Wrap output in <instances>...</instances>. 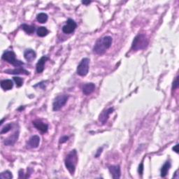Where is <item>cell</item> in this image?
Segmentation results:
<instances>
[{
    "label": "cell",
    "instance_id": "cell-6",
    "mask_svg": "<svg viewBox=\"0 0 179 179\" xmlns=\"http://www.w3.org/2000/svg\"><path fill=\"white\" fill-rule=\"evenodd\" d=\"M90 59L88 58H83L77 67V74L80 76H85L89 71Z\"/></svg>",
    "mask_w": 179,
    "mask_h": 179
},
{
    "label": "cell",
    "instance_id": "cell-22",
    "mask_svg": "<svg viewBox=\"0 0 179 179\" xmlns=\"http://www.w3.org/2000/svg\"><path fill=\"white\" fill-rule=\"evenodd\" d=\"M13 178L12 173L9 171H6V172H2L1 174H0V178L2 179H11Z\"/></svg>",
    "mask_w": 179,
    "mask_h": 179
},
{
    "label": "cell",
    "instance_id": "cell-5",
    "mask_svg": "<svg viewBox=\"0 0 179 179\" xmlns=\"http://www.w3.org/2000/svg\"><path fill=\"white\" fill-rule=\"evenodd\" d=\"M69 99V96L67 95H59L54 100L53 104V109L55 111L60 110L63 106L66 104Z\"/></svg>",
    "mask_w": 179,
    "mask_h": 179
},
{
    "label": "cell",
    "instance_id": "cell-25",
    "mask_svg": "<svg viewBox=\"0 0 179 179\" xmlns=\"http://www.w3.org/2000/svg\"><path fill=\"white\" fill-rule=\"evenodd\" d=\"M178 76L176 77V79H175L173 83V90H175L176 88H178Z\"/></svg>",
    "mask_w": 179,
    "mask_h": 179
},
{
    "label": "cell",
    "instance_id": "cell-28",
    "mask_svg": "<svg viewBox=\"0 0 179 179\" xmlns=\"http://www.w3.org/2000/svg\"><path fill=\"white\" fill-rule=\"evenodd\" d=\"M102 150H103V148L102 147V148H100L97 150V153H96L95 157H99L100 156V155L102 154Z\"/></svg>",
    "mask_w": 179,
    "mask_h": 179
},
{
    "label": "cell",
    "instance_id": "cell-12",
    "mask_svg": "<svg viewBox=\"0 0 179 179\" xmlns=\"http://www.w3.org/2000/svg\"><path fill=\"white\" fill-rule=\"evenodd\" d=\"M33 124L38 130L41 131V132H43V133H46V132H47L48 131V124L43 123V122H41L40 120H36L35 122H33Z\"/></svg>",
    "mask_w": 179,
    "mask_h": 179
},
{
    "label": "cell",
    "instance_id": "cell-24",
    "mask_svg": "<svg viewBox=\"0 0 179 179\" xmlns=\"http://www.w3.org/2000/svg\"><path fill=\"white\" fill-rule=\"evenodd\" d=\"M11 128H12V125L11 124H7V125H6L4 127V128H3L2 129V131H1V134H3L4 133H7L8 132H9L10 130L11 129Z\"/></svg>",
    "mask_w": 179,
    "mask_h": 179
},
{
    "label": "cell",
    "instance_id": "cell-2",
    "mask_svg": "<svg viewBox=\"0 0 179 179\" xmlns=\"http://www.w3.org/2000/svg\"><path fill=\"white\" fill-rule=\"evenodd\" d=\"M77 162H78L77 152L76 150H73L67 155L65 161H64L65 167L71 175H74V173L75 172Z\"/></svg>",
    "mask_w": 179,
    "mask_h": 179
},
{
    "label": "cell",
    "instance_id": "cell-21",
    "mask_svg": "<svg viewBox=\"0 0 179 179\" xmlns=\"http://www.w3.org/2000/svg\"><path fill=\"white\" fill-rule=\"evenodd\" d=\"M37 34L39 37H43L48 34V30L46 29L45 27H39L37 30Z\"/></svg>",
    "mask_w": 179,
    "mask_h": 179
},
{
    "label": "cell",
    "instance_id": "cell-8",
    "mask_svg": "<svg viewBox=\"0 0 179 179\" xmlns=\"http://www.w3.org/2000/svg\"><path fill=\"white\" fill-rule=\"evenodd\" d=\"M114 109L113 108H109L108 109H106L105 111H104L103 112L100 114L99 120L103 124H104L106 122H107L108 118H109V116L111 113L113 112Z\"/></svg>",
    "mask_w": 179,
    "mask_h": 179
},
{
    "label": "cell",
    "instance_id": "cell-16",
    "mask_svg": "<svg viewBox=\"0 0 179 179\" xmlns=\"http://www.w3.org/2000/svg\"><path fill=\"white\" fill-rule=\"evenodd\" d=\"M5 73L9 74H25L29 75L30 72L22 68H16L15 69H8L5 71Z\"/></svg>",
    "mask_w": 179,
    "mask_h": 179
},
{
    "label": "cell",
    "instance_id": "cell-13",
    "mask_svg": "<svg viewBox=\"0 0 179 179\" xmlns=\"http://www.w3.org/2000/svg\"><path fill=\"white\" fill-rule=\"evenodd\" d=\"M48 59V58L47 56H43L39 59V60L38 61L37 64V67H36L37 73H41V72H43L44 70V67H45L46 62L47 61Z\"/></svg>",
    "mask_w": 179,
    "mask_h": 179
},
{
    "label": "cell",
    "instance_id": "cell-11",
    "mask_svg": "<svg viewBox=\"0 0 179 179\" xmlns=\"http://www.w3.org/2000/svg\"><path fill=\"white\" fill-rule=\"evenodd\" d=\"M19 136V132H15L14 134L8 137L6 139H5L4 144L6 146H13L15 144V143L18 141Z\"/></svg>",
    "mask_w": 179,
    "mask_h": 179
},
{
    "label": "cell",
    "instance_id": "cell-20",
    "mask_svg": "<svg viewBox=\"0 0 179 179\" xmlns=\"http://www.w3.org/2000/svg\"><path fill=\"white\" fill-rule=\"evenodd\" d=\"M37 20L39 22L45 23L48 20V15L45 13H40L37 15Z\"/></svg>",
    "mask_w": 179,
    "mask_h": 179
},
{
    "label": "cell",
    "instance_id": "cell-9",
    "mask_svg": "<svg viewBox=\"0 0 179 179\" xmlns=\"http://www.w3.org/2000/svg\"><path fill=\"white\" fill-rule=\"evenodd\" d=\"M40 143V138L37 135L32 136L28 141L27 146L29 148H36L39 146Z\"/></svg>",
    "mask_w": 179,
    "mask_h": 179
},
{
    "label": "cell",
    "instance_id": "cell-19",
    "mask_svg": "<svg viewBox=\"0 0 179 179\" xmlns=\"http://www.w3.org/2000/svg\"><path fill=\"white\" fill-rule=\"evenodd\" d=\"M21 27L26 33L30 34V35L34 33L35 31V26H32V25H26V24H23L21 25Z\"/></svg>",
    "mask_w": 179,
    "mask_h": 179
},
{
    "label": "cell",
    "instance_id": "cell-30",
    "mask_svg": "<svg viewBox=\"0 0 179 179\" xmlns=\"http://www.w3.org/2000/svg\"><path fill=\"white\" fill-rule=\"evenodd\" d=\"M82 3L83 4L87 5V4H89L91 3V2H90V1H82Z\"/></svg>",
    "mask_w": 179,
    "mask_h": 179
},
{
    "label": "cell",
    "instance_id": "cell-7",
    "mask_svg": "<svg viewBox=\"0 0 179 179\" xmlns=\"http://www.w3.org/2000/svg\"><path fill=\"white\" fill-rule=\"evenodd\" d=\"M77 27V25L76 22L72 19H69L67 21V23L62 27V32L65 34H71L74 32Z\"/></svg>",
    "mask_w": 179,
    "mask_h": 179
},
{
    "label": "cell",
    "instance_id": "cell-23",
    "mask_svg": "<svg viewBox=\"0 0 179 179\" xmlns=\"http://www.w3.org/2000/svg\"><path fill=\"white\" fill-rule=\"evenodd\" d=\"M14 80L15 83V84H16V86L17 87H21L22 84H23V79H21V78L20 77H14Z\"/></svg>",
    "mask_w": 179,
    "mask_h": 179
},
{
    "label": "cell",
    "instance_id": "cell-26",
    "mask_svg": "<svg viewBox=\"0 0 179 179\" xmlns=\"http://www.w3.org/2000/svg\"><path fill=\"white\" fill-rule=\"evenodd\" d=\"M68 139H69V136H62L59 139V144H64V143H65L68 141Z\"/></svg>",
    "mask_w": 179,
    "mask_h": 179
},
{
    "label": "cell",
    "instance_id": "cell-31",
    "mask_svg": "<svg viewBox=\"0 0 179 179\" xmlns=\"http://www.w3.org/2000/svg\"><path fill=\"white\" fill-rule=\"evenodd\" d=\"M173 178H176V179L178 178V170L176 172L175 176H173Z\"/></svg>",
    "mask_w": 179,
    "mask_h": 179
},
{
    "label": "cell",
    "instance_id": "cell-17",
    "mask_svg": "<svg viewBox=\"0 0 179 179\" xmlns=\"http://www.w3.org/2000/svg\"><path fill=\"white\" fill-rule=\"evenodd\" d=\"M1 87L4 90H11L14 87V83L11 80L6 79L4 80L1 82Z\"/></svg>",
    "mask_w": 179,
    "mask_h": 179
},
{
    "label": "cell",
    "instance_id": "cell-18",
    "mask_svg": "<svg viewBox=\"0 0 179 179\" xmlns=\"http://www.w3.org/2000/svg\"><path fill=\"white\" fill-rule=\"evenodd\" d=\"M171 168V163L170 162H166L164 165L162 166V169H161V172H160V175H161V177L162 178H165L166 176L167 175V173L169 172V171Z\"/></svg>",
    "mask_w": 179,
    "mask_h": 179
},
{
    "label": "cell",
    "instance_id": "cell-29",
    "mask_svg": "<svg viewBox=\"0 0 179 179\" xmlns=\"http://www.w3.org/2000/svg\"><path fill=\"white\" fill-rule=\"evenodd\" d=\"M172 149L173 151H175L176 153H178V144H176V146H173Z\"/></svg>",
    "mask_w": 179,
    "mask_h": 179
},
{
    "label": "cell",
    "instance_id": "cell-14",
    "mask_svg": "<svg viewBox=\"0 0 179 179\" xmlns=\"http://www.w3.org/2000/svg\"><path fill=\"white\" fill-rule=\"evenodd\" d=\"M24 57L26 60L31 62L33 60H35L36 57H37V54H36L35 51H33L32 49H27V50L25 51Z\"/></svg>",
    "mask_w": 179,
    "mask_h": 179
},
{
    "label": "cell",
    "instance_id": "cell-4",
    "mask_svg": "<svg viewBox=\"0 0 179 179\" xmlns=\"http://www.w3.org/2000/svg\"><path fill=\"white\" fill-rule=\"evenodd\" d=\"M2 59H3L4 60L8 62L9 63L11 64L13 66L16 67H19L24 64V63H23L22 62L16 59V58H15V54L14 52H13V51H8L4 52L3 55H2Z\"/></svg>",
    "mask_w": 179,
    "mask_h": 179
},
{
    "label": "cell",
    "instance_id": "cell-3",
    "mask_svg": "<svg viewBox=\"0 0 179 179\" xmlns=\"http://www.w3.org/2000/svg\"><path fill=\"white\" fill-rule=\"evenodd\" d=\"M148 45V39L145 35H138L134 39L132 44V49L134 51L143 50Z\"/></svg>",
    "mask_w": 179,
    "mask_h": 179
},
{
    "label": "cell",
    "instance_id": "cell-1",
    "mask_svg": "<svg viewBox=\"0 0 179 179\" xmlns=\"http://www.w3.org/2000/svg\"><path fill=\"white\" fill-rule=\"evenodd\" d=\"M112 38L109 36L100 39L93 48V51L97 55H103L107 49L109 48L112 43Z\"/></svg>",
    "mask_w": 179,
    "mask_h": 179
},
{
    "label": "cell",
    "instance_id": "cell-15",
    "mask_svg": "<svg viewBox=\"0 0 179 179\" xmlns=\"http://www.w3.org/2000/svg\"><path fill=\"white\" fill-rule=\"evenodd\" d=\"M95 89V85L92 83H89L84 85V86L83 87V92L85 95H89L94 92Z\"/></svg>",
    "mask_w": 179,
    "mask_h": 179
},
{
    "label": "cell",
    "instance_id": "cell-10",
    "mask_svg": "<svg viewBox=\"0 0 179 179\" xmlns=\"http://www.w3.org/2000/svg\"><path fill=\"white\" fill-rule=\"evenodd\" d=\"M108 170H109L110 173L112 175V177L115 179H118L120 178V167L119 165H113L110 166L108 167Z\"/></svg>",
    "mask_w": 179,
    "mask_h": 179
},
{
    "label": "cell",
    "instance_id": "cell-27",
    "mask_svg": "<svg viewBox=\"0 0 179 179\" xmlns=\"http://www.w3.org/2000/svg\"><path fill=\"white\" fill-rule=\"evenodd\" d=\"M138 172H139V175L142 176V174H143V172H144V163H143V162H141V164H140L139 167Z\"/></svg>",
    "mask_w": 179,
    "mask_h": 179
}]
</instances>
